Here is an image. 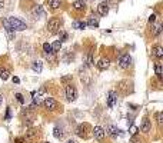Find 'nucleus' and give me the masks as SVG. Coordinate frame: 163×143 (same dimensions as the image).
I'll return each instance as SVG.
<instances>
[{"label":"nucleus","instance_id":"obj_1","mask_svg":"<svg viewBox=\"0 0 163 143\" xmlns=\"http://www.w3.org/2000/svg\"><path fill=\"white\" fill-rule=\"evenodd\" d=\"M62 24H63L62 19H59V17H52V19H49V21H47V30H49L52 35H56V33L60 32Z\"/></svg>","mask_w":163,"mask_h":143},{"label":"nucleus","instance_id":"obj_2","mask_svg":"<svg viewBox=\"0 0 163 143\" xmlns=\"http://www.w3.org/2000/svg\"><path fill=\"white\" fill-rule=\"evenodd\" d=\"M9 20V24H10V27L13 29L14 32H23V30H26L27 26H26V23L20 19H17V17H10V19H7Z\"/></svg>","mask_w":163,"mask_h":143},{"label":"nucleus","instance_id":"obj_3","mask_svg":"<svg viewBox=\"0 0 163 143\" xmlns=\"http://www.w3.org/2000/svg\"><path fill=\"white\" fill-rule=\"evenodd\" d=\"M64 94H66V99L69 100V102H73V100H76V97H77V90H76V87L70 83V85H66Z\"/></svg>","mask_w":163,"mask_h":143},{"label":"nucleus","instance_id":"obj_4","mask_svg":"<svg viewBox=\"0 0 163 143\" xmlns=\"http://www.w3.org/2000/svg\"><path fill=\"white\" fill-rule=\"evenodd\" d=\"M90 130V126L87 125V123H82V125H79L76 130H74V133L79 136V137H82V139H87V136H89V132Z\"/></svg>","mask_w":163,"mask_h":143},{"label":"nucleus","instance_id":"obj_5","mask_svg":"<svg viewBox=\"0 0 163 143\" xmlns=\"http://www.w3.org/2000/svg\"><path fill=\"white\" fill-rule=\"evenodd\" d=\"M43 106H44V109H47L49 112H56V110H59V103H57L53 97H46L44 102H43Z\"/></svg>","mask_w":163,"mask_h":143},{"label":"nucleus","instance_id":"obj_6","mask_svg":"<svg viewBox=\"0 0 163 143\" xmlns=\"http://www.w3.org/2000/svg\"><path fill=\"white\" fill-rule=\"evenodd\" d=\"M130 64H132V57H130V55L125 53V55H122V56L119 57V66H120L122 69H128Z\"/></svg>","mask_w":163,"mask_h":143},{"label":"nucleus","instance_id":"obj_7","mask_svg":"<svg viewBox=\"0 0 163 143\" xmlns=\"http://www.w3.org/2000/svg\"><path fill=\"white\" fill-rule=\"evenodd\" d=\"M72 9H73L74 12H79V13L85 12V10H86V3H85V0H74V1L72 3Z\"/></svg>","mask_w":163,"mask_h":143},{"label":"nucleus","instance_id":"obj_8","mask_svg":"<svg viewBox=\"0 0 163 143\" xmlns=\"http://www.w3.org/2000/svg\"><path fill=\"white\" fill-rule=\"evenodd\" d=\"M109 66H110V59H109V57H102L99 62L96 63V67H97L100 72L109 69Z\"/></svg>","mask_w":163,"mask_h":143},{"label":"nucleus","instance_id":"obj_9","mask_svg":"<svg viewBox=\"0 0 163 143\" xmlns=\"http://www.w3.org/2000/svg\"><path fill=\"white\" fill-rule=\"evenodd\" d=\"M116 103H117V93L114 90H110L107 93V107H114Z\"/></svg>","mask_w":163,"mask_h":143},{"label":"nucleus","instance_id":"obj_10","mask_svg":"<svg viewBox=\"0 0 163 143\" xmlns=\"http://www.w3.org/2000/svg\"><path fill=\"white\" fill-rule=\"evenodd\" d=\"M93 136H94V139H97V140H103L105 139V136H106V132H105V129L100 128V126H96V128L92 130Z\"/></svg>","mask_w":163,"mask_h":143},{"label":"nucleus","instance_id":"obj_11","mask_svg":"<svg viewBox=\"0 0 163 143\" xmlns=\"http://www.w3.org/2000/svg\"><path fill=\"white\" fill-rule=\"evenodd\" d=\"M150 130H152V122L149 120V117H145L142 120V125H140V132L149 133Z\"/></svg>","mask_w":163,"mask_h":143},{"label":"nucleus","instance_id":"obj_12","mask_svg":"<svg viewBox=\"0 0 163 143\" xmlns=\"http://www.w3.org/2000/svg\"><path fill=\"white\" fill-rule=\"evenodd\" d=\"M85 62H86V66H87V67H92L93 64H94V52H93L92 49L86 53Z\"/></svg>","mask_w":163,"mask_h":143},{"label":"nucleus","instance_id":"obj_13","mask_svg":"<svg viewBox=\"0 0 163 143\" xmlns=\"http://www.w3.org/2000/svg\"><path fill=\"white\" fill-rule=\"evenodd\" d=\"M33 16H35L36 19H42V17H44V16H46L44 9H43L40 4H36V6L33 7Z\"/></svg>","mask_w":163,"mask_h":143},{"label":"nucleus","instance_id":"obj_14","mask_svg":"<svg viewBox=\"0 0 163 143\" xmlns=\"http://www.w3.org/2000/svg\"><path fill=\"white\" fill-rule=\"evenodd\" d=\"M105 132H106V135H109L110 137H117V135H120V130L116 128V126H113V125L107 126Z\"/></svg>","mask_w":163,"mask_h":143},{"label":"nucleus","instance_id":"obj_15","mask_svg":"<svg viewBox=\"0 0 163 143\" xmlns=\"http://www.w3.org/2000/svg\"><path fill=\"white\" fill-rule=\"evenodd\" d=\"M152 56L156 57L157 60H160L163 57V47L162 46H153L152 47Z\"/></svg>","mask_w":163,"mask_h":143},{"label":"nucleus","instance_id":"obj_16","mask_svg":"<svg viewBox=\"0 0 163 143\" xmlns=\"http://www.w3.org/2000/svg\"><path fill=\"white\" fill-rule=\"evenodd\" d=\"M97 13H99L100 16H106V14L109 13V4H107L106 1L99 3V6H97Z\"/></svg>","mask_w":163,"mask_h":143},{"label":"nucleus","instance_id":"obj_17","mask_svg":"<svg viewBox=\"0 0 163 143\" xmlns=\"http://www.w3.org/2000/svg\"><path fill=\"white\" fill-rule=\"evenodd\" d=\"M47 6L50 10H57L62 7V0H47Z\"/></svg>","mask_w":163,"mask_h":143},{"label":"nucleus","instance_id":"obj_18","mask_svg":"<svg viewBox=\"0 0 163 143\" xmlns=\"http://www.w3.org/2000/svg\"><path fill=\"white\" fill-rule=\"evenodd\" d=\"M36 136H37V132H35V130H27L26 135H24V139H26L27 142H33L36 139Z\"/></svg>","mask_w":163,"mask_h":143},{"label":"nucleus","instance_id":"obj_19","mask_svg":"<svg viewBox=\"0 0 163 143\" xmlns=\"http://www.w3.org/2000/svg\"><path fill=\"white\" fill-rule=\"evenodd\" d=\"M32 69L35 72H37V73H40V72L43 70V64L40 60H35L33 63H32Z\"/></svg>","mask_w":163,"mask_h":143},{"label":"nucleus","instance_id":"obj_20","mask_svg":"<svg viewBox=\"0 0 163 143\" xmlns=\"http://www.w3.org/2000/svg\"><path fill=\"white\" fill-rule=\"evenodd\" d=\"M155 73H156V76L159 80H162L163 79V72H162V63H156L155 64Z\"/></svg>","mask_w":163,"mask_h":143},{"label":"nucleus","instance_id":"obj_21","mask_svg":"<svg viewBox=\"0 0 163 143\" xmlns=\"http://www.w3.org/2000/svg\"><path fill=\"white\" fill-rule=\"evenodd\" d=\"M9 77H10V72H9V69H6V67H0V79L7 80Z\"/></svg>","mask_w":163,"mask_h":143},{"label":"nucleus","instance_id":"obj_22","mask_svg":"<svg viewBox=\"0 0 163 143\" xmlns=\"http://www.w3.org/2000/svg\"><path fill=\"white\" fill-rule=\"evenodd\" d=\"M160 33H162V24H156V26L152 27V35L153 36H159Z\"/></svg>","mask_w":163,"mask_h":143},{"label":"nucleus","instance_id":"obj_23","mask_svg":"<svg viewBox=\"0 0 163 143\" xmlns=\"http://www.w3.org/2000/svg\"><path fill=\"white\" fill-rule=\"evenodd\" d=\"M53 136L56 137V139H62L63 137V130L60 128H55V130H53Z\"/></svg>","mask_w":163,"mask_h":143},{"label":"nucleus","instance_id":"obj_24","mask_svg":"<svg viewBox=\"0 0 163 143\" xmlns=\"http://www.w3.org/2000/svg\"><path fill=\"white\" fill-rule=\"evenodd\" d=\"M43 50H44L46 56H47V55H52V53H55L53 49H52V44H49V43H44V44H43Z\"/></svg>","mask_w":163,"mask_h":143},{"label":"nucleus","instance_id":"obj_25","mask_svg":"<svg viewBox=\"0 0 163 143\" xmlns=\"http://www.w3.org/2000/svg\"><path fill=\"white\" fill-rule=\"evenodd\" d=\"M87 24L92 26V27H99V20H97L96 17H90V19L87 20Z\"/></svg>","mask_w":163,"mask_h":143},{"label":"nucleus","instance_id":"obj_26","mask_svg":"<svg viewBox=\"0 0 163 143\" xmlns=\"http://www.w3.org/2000/svg\"><path fill=\"white\" fill-rule=\"evenodd\" d=\"M87 26L86 21H73V27L74 29H85Z\"/></svg>","mask_w":163,"mask_h":143},{"label":"nucleus","instance_id":"obj_27","mask_svg":"<svg viewBox=\"0 0 163 143\" xmlns=\"http://www.w3.org/2000/svg\"><path fill=\"white\" fill-rule=\"evenodd\" d=\"M52 49H53V52H59V50L62 49V42H60V40H56V42L52 44Z\"/></svg>","mask_w":163,"mask_h":143},{"label":"nucleus","instance_id":"obj_28","mask_svg":"<svg viewBox=\"0 0 163 143\" xmlns=\"http://www.w3.org/2000/svg\"><path fill=\"white\" fill-rule=\"evenodd\" d=\"M155 116H156L157 125H159V126H162V125H163V113H162V112H157Z\"/></svg>","mask_w":163,"mask_h":143},{"label":"nucleus","instance_id":"obj_29","mask_svg":"<svg viewBox=\"0 0 163 143\" xmlns=\"http://www.w3.org/2000/svg\"><path fill=\"white\" fill-rule=\"evenodd\" d=\"M59 33H60V42L63 43L64 40L67 39V33H66V32H59Z\"/></svg>","mask_w":163,"mask_h":143},{"label":"nucleus","instance_id":"obj_30","mask_svg":"<svg viewBox=\"0 0 163 143\" xmlns=\"http://www.w3.org/2000/svg\"><path fill=\"white\" fill-rule=\"evenodd\" d=\"M16 99H17V102H19V103H24L23 94H20V93H16Z\"/></svg>","mask_w":163,"mask_h":143},{"label":"nucleus","instance_id":"obj_31","mask_svg":"<svg viewBox=\"0 0 163 143\" xmlns=\"http://www.w3.org/2000/svg\"><path fill=\"white\" fill-rule=\"evenodd\" d=\"M137 130H139V129L136 128V126H132V128H130V135H133V136H135L136 133H137Z\"/></svg>","mask_w":163,"mask_h":143},{"label":"nucleus","instance_id":"obj_32","mask_svg":"<svg viewBox=\"0 0 163 143\" xmlns=\"http://www.w3.org/2000/svg\"><path fill=\"white\" fill-rule=\"evenodd\" d=\"M155 20H156V14H152L149 17V23H155Z\"/></svg>","mask_w":163,"mask_h":143},{"label":"nucleus","instance_id":"obj_33","mask_svg":"<svg viewBox=\"0 0 163 143\" xmlns=\"http://www.w3.org/2000/svg\"><path fill=\"white\" fill-rule=\"evenodd\" d=\"M67 80H72V74L70 76H64V77H62V82H63V83H66Z\"/></svg>","mask_w":163,"mask_h":143},{"label":"nucleus","instance_id":"obj_34","mask_svg":"<svg viewBox=\"0 0 163 143\" xmlns=\"http://www.w3.org/2000/svg\"><path fill=\"white\" fill-rule=\"evenodd\" d=\"M6 120H10V109H7V112H6V117H4Z\"/></svg>","mask_w":163,"mask_h":143},{"label":"nucleus","instance_id":"obj_35","mask_svg":"<svg viewBox=\"0 0 163 143\" xmlns=\"http://www.w3.org/2000/svg\"><path fill=\"white\" fill-rule=\"evenodd\" d=\"M20 82V79L19 77H13V83H19Z\"/></svg>","mask_w":163,"mask_h":143},{"label":"nucleus","instance_id":"obj_36","mask_svg":"<svg viewBox=\"0 0 163 143\" xmlns=\"http://www.w3.org/2000/svg\"><path fill=\"white\" fill-rule=\"evenodd\" d=\"M0 7H3V0H0Z\"/></svg>","mask_w":163,"mask_h":143},{"label":"nucleus","instance_id":"obj_37","mask_svg":"<svg viewBox=\"0 0 163 143\" xmlns=\"http://www.w3.org/2000/svg\"><path fill=\"white\" fill-rule=\"evenodd\" d=\"M66 143H74V140H67Z\"/></svg>","mask_w":163,"mask_h":143},{"label":"nucleus","instance_id":"obj_38","mask_svg":"<svg viewBox=\"0 0 163 143\" xmlns=\"http://www.w3.org/2000/svg\"><path fill=\"white\" fill-rule=\"evenodd\" d=\"M0 103H1V96H0Z\"/></svg>","mask_w":163,"mask_h":143},{"label":"nucleus","instance_id":"obj_39","mask_svg":"<svg viewBox=\"0 0 163 143\" xmlns=\"http://www.w3.org/2000/svg\"><path fill=\"white\" fill-rule=\"evenodd\" d=\"M44 143H49V142H44Z\"/></svg>","mask_w":163,"mask_h":143},{"label":"nucleus","instance_id":"obj_40","mask_svg":"<svg viewBox=\"0 0 163 143\" xmlns=\"http://www.w3.org/2000/svg\"><path fill=\"white\" fill-rule=\"evenodd\" d=\"M23 1H24V0H23Z\"/></svg>","mask_w":163,"mask_h":143}]
</instances>
